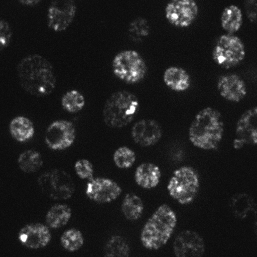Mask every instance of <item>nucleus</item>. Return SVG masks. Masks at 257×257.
Instances as JSON below:
<instances>
[{"mask_svg": "<svg viewBox=\"0 0 257 257\" xmlns=\"http://www.w3.org/2000/svg\"><path fill=\"white\" fill-rule=\"evenodd\" d=\"M51 238L48 227L41 223L28 224L19 233L21 242L30 248H42L48 244Z\"/></svg>", "mask_w": 257, "mask_h": 257, "instance_id": "f3484780", "label": "nucleus"}, {"mask_svg": "<svg viewBox=\"0 0 257 257\" xmlns=\"http://www.w3.org/2000/svg\"><path fill=\"white\" fill-rule=\"evenodd\" d=\"M122 189L118 183L112 179L96 177L87 183L85 194L90 200L99 203L110 202L121 194Z\"/></svg>", "mask_w": 257, "mask_h": 257, "instance_id": "ddd939ff", "label": "nucleus"}, {"mask_svg": "<svg viewBox=\"0 0 257 257\" xmlns=\"http://www.w3.org/2000/svg\"><path fill=\"white\" fill-rule=\"evenodd\" d=\"M244 7L246 15L251 22L256 21L257 3L256 0H247L244 2Z\"/></svg>", "mask_w": 257, "mask_h": 257, "instance_id": "473e14b6", "label": "nucleus"}, {"mask_svg": "<svg viewBox=\"0 0 257 257\" xmlns=\"http://www.w3.org/2000/svg\"><path fill=\"white\" fill-rule=\"evenodd\" d=\"M38 183L42 191L52 199H68L75 191V185L71 176L60 169L44 173L39 177Z\"/></svg>", "mask_w": 257, "mask_h": 257, "instance_id": "6e6552de", "label": "nucleus"}, {"mask_svg": "<svg viewBox=\"0 0 257 257\" xmlns=\"http://www.w3.org/2000/svg\"><path fill=\"white\" fill-rule=\"evenodd\" d=\"M163 130L158 121L153 119H143L136 122L131 130L134 141L142 147L154 145L162 138Z\"/></svg>", "mask_w": 257, "mask_h": 257, "instance_id": "2eb2a0df", "label": "nucleus"}, {"mask_svg": "<svg viewBox=\"0 0 257 257\" xmlns=\"http://www.w3.org/2000/svg\"><path fill=\"white\" fill-rule=\"evenodd\" d=\"M163 80L170 89L177 92L187 90L191 84L190 76L187 71L178 66H170L164 72Z\"/></svg>", "mask_w": 257, "mask_h": 257, "instance_id": "6ab92c4d", "label": "nucleus"}, {"mask_svg": "<svg viewBox=\"0 0 257 257\" xmlns=\"http://www.w3.org/2000/svg\"><path fill=\"white\" fill-rule=\"evenodd\" d=\"M198 10V5L193 0H171L166 5L165 15L170 24L183 28L194 22Z\"/></svg>", "mask_w": 257, "mask_h": 257, "instance_id": "9d476101", "label": "nucleus"}, {"mask_svg": "<svg viewBox=\"0 0 257 257\" xmlns=\"http://www.w3.org/2000/svg\"><path fill=\"white\" fill-rule=\"evenodd\" d=\"M12 36V30L9 23L4 19L0 20V50L9 45Z\"/></svg>", "mask_w": 257, "mask_h": 257, "instance_id": "2f4dec72", "label": "nucleus"}, {"mask_svg": "<svg viewBox=\"0 0 257 257\" xmlns=\"http://www.w3.org/2000/svg\"><path fill=\"white\" fill-rule=\"evenodd\" d=\"M232 214L239 219L246 218L251 212H255V203L253 198L245 193L236 194L229 201Z\"/></svg>", "mask_w": 257, "mask_h": 257, "instance_id": "aec40b11", "label": "nucleus"}, {"mask_svg": "<svg viewBox=\"0 0 257 257\" xmlns=\"http://www.w3.org/2000/svg\"><path fill=\"white\" fill-rule=\"evenodd\" d=\"M150 27L147 19L139 17L133 20L128 25L130 38L134 41L140 42L149 35Z\"/></svg>", "mask_w": 257, "mask_h": 257, "instance_id": "cd10ccee", "label": "nucleus"}, {"mask_svg": "<svg viewBox=\"0 0 257 257\" xmlns=\"http://www.w3.org/2000/svg\"><path fill=\"white\" fill-rule=\"evenodd\" d=\"M76 137V130L73 123L66 120L53 122L45 134V142L52 150L65 149L73 143Z\"/></svg>", "mask_w": 257, "mask_h": 257, "instance_id": "9b49d317", "label": "nucleus"}, {"mask_svg": "<svg viewBox=\"0 0 257 257\" xmlns=\"http://www.w3.org/2000/svg\"><path fill=\"white\" fill-rule=\"evenodd\" d=\"M161 178L160 168L152 163L140 164L136 168L134 178L137 184L145 189H151L157 187Z\"/></svg>", "mask_w": 257, "mask_h": 257, "instance_id": "a211bd4d", "label": "nucleus"}, {"mask_svg": "<svg viewBox=\"0 0 257 257\" xmlns=\"http://www.w3.org/2000/svg\"><path fill=\"white\" fill-rule=\"evenodd\" d=\"M121 210L125 218L130 221L139 220L144 210V204L142 199L137 195L129 193L124 197Z\"/></svg>", "mask_w": 257, "mask_h": 257, "instance_id": "4be33fe9", "label": "nucleus"}, {"mask_svg": "<svg viewBox=\"0 0 257 257\" xmlns=\"http://www.w3.org/2000/svg\"><path fill=\"white\" fill-rule=\"evenodd\" d=\"M71 217L70 208L65 204H56L50 208L46 216L47 224L57 228L66 225Z\"/></svg>", "mask_w": 257, "mask_h": 257, "instance_id": "b1692460", "label": "nucleus"}, {"mask_svg": "<svg viewBox=\"0 0 257 257\" xmlns=\"http://www.w3.org/2000/svg\"><path fill=\"white\" fill-rule=\"evenodd\" d=\"M199 188V175L193 168L188 166H183L175 170L167 186L169 195L181 204L192 202Z\"/></svg>", "mask_w": 257, "mask_h": 257, "instance_id": "39448f33", "label": "nucleus"}, {"mask_svg": "<svg viewBox=\"0 0 257 257\" xmlns=\"http://www.w3.org/2000/svg\"><path fill=\"white\" fill-rule=\"evenodd\" d=\"M222 28L231 34L238 31L243 22V15L240 9L235 5L226 7L221 15Z\"/></svg>", "mask_w": 257, "mask_h": 257, "instance_id": "5701e85b", "label": "nucleus"}, {"mask_svg": "<svg viewBox=\"0 0 257 257\" xmlns=\"http://www.w3.org/2000/svg\"><path fill=\"white\" fill-rule=\"evenodd\" d=\"M224 123L220 112L211 107L200 110L188 130V138L195 147L204 150H216L223 136Z\"/></svg>", "mask_w": 257, "mask_h": 257, "instance_id": "f03ea898", "label": "nucleus"}, {"mask_svg": "<svg viewBox=\"0 0 257 257\" xmlns=\"http://www.w3.org/2000/svg\"><path fill=\"white\" fill-rule=\"evenodd\" d=\"M61 243L62 246L69 251H75L79 249L84 243L82 232L74 228L68 229L61 235Z\"/></svg>", "mask_w": 257, "mask_h": 257, "instance_id": "c85d7f7f", "label": "nucleus"}, {"mask_svg": "<svg viewBox=\"0 0 257 257\" xmlns=\"http://www.w3.org/2000/svg\"><path fill=\"white\" fill-rule=\"evenodd\" d=\"M9 129L13 138L20 142L30 140L35 133L33 122L24 116L14 118L10 123Z\"/></svg>", "mask_w": 257, "mask_h": 257, "instance_id": "412c9836", "label": "nucleus"}, {"mask_svg": "<svg viewBox=\"0 0 257 257\" xmlns=\"http://www.w3.org/2000/svg\"><path fill=\"white\" fill-rule=\"evenodd\" d=\"M235 138L233 148L239 150L245 145H256L257 143V108L252 107L244 112L235 126Z\"/></svg>", "mask_w": 257, "mask_h": 257, "instance_id": "f8f14e48", "label": "nucleus"}, {"mask_svg": "<svg viewBox=\"0 0 257 257\" xmlns=\"http://www.w3.org/2000/svg\"><path fill=\"white\" fill-rule=\"evenodd\" d=\"M139 108L137 97L127 90L112 93L106 100L102 110L104 122L109 127L121 128L134 119Z\"/></svg>", "mask_w": 257, "mask_h": 257, "instance_id": "20e7f679", "label": "nucleus"}, {"mask_svg": "<svg viewBox=\"0 0 257 257\" xmlns=\"http://www.w3.org/2000/svg\"><path fill=\"white\" fill-rule=\"evenodd\" d=\"M19 82L26 92L36 96L52 92L56 85V76L51 63L38 54L22 58L16 68Z\"/></svg>", "mask_w": 257, "mask_h": 257, "instance_id": "f257e3e1", "label": "nucleus"}, {"mask_svg": "<svg viewBox=\"0 0 257 257\" xmlns=\"http://www.w3.org/2000/svg\"><path fill=\"white\" fill-rule=\"evenodd\" d=\"M217 88L221 96L232 102L240 101L247 93L245 82L236 74H226L220 76L217 82Z\"/></svg>", "mask_w": 257, "mask_h": 257, "instance_id": "dca6fc26", "label": "nucleus"}, {"mask_svg": "<svg viewBox=\"0 0 257 257\" xmlns=\"http://www.w3.org/2000/svg\"><path fill=\"white\" fill-rule=\"evenodd\" d=\"M130 252L127 241L119 235L111 236L104 247V255L106 256H128Z\"/></svg>", "mask_w": 257, "mask_h": 257, "instance_id": "393cba45", "label": "nucleus"}, {"mask_svg": "<svg viewBox=\"0 0 257 257\" xmlns=\"http://www.w3.org/2000/svg\"><path fill=\"white\" fill-rule=\"evenodd\" d=\"M113 160L119 168L126 169L131 168L136 160L135 152L130 148L121 146L117 148L113 153Z\"/></svg>", "mask_w": 257, "mask_h": 257, "instance_id": "c756f323", "label": "nucleus"}, {"mask_svg": "<svg viewBox=\"0 0 257 257\" xmlns=\"http://www.w3.org/2000/svg\"><path fill=\"white\" fill-rule=\"evenodd\" d=\"M41 1L40 0H20L19 2L25 5L35 6L38 4Z\"/></svg>", "mask_w": 257, "mask_h": 257, "instance_id": "72a5a7b5", "label": "nucleus"}, {"mask_svg": "<svg viewBox=\"0 0 257 257\" xmlns=\"http://www.w3.org/2000/svg\"><path fill=\"white\" fill-rule=\"evenodd\" d=\"M76 174L82 179L90 180L93 179L94 170L92 163L87 159H80L77 161L74 165Z\"/></svg>", "mask_w": 257, "mask_h": 257, "instance_id": "7c9ffc66", "label": "nucleus"}, {"mask_svg": "<svg viewBox=\"0 0 257 257\" xmlns=\"http://www.w3.org/2000/svg\"><path fill=\"white\" fill-rule=\"evenodd\" d=\"M245 55V47L242 40L230 33L221 35L218 38L212 51L214 61L226 68L239 64Z\"/></svg>", "mask_w": 257, "mask_h": 257, "instance_id": "0eeeda50", "label": "nucleus"}, {"mask_svg": "<svg viewBox=\"0 0 257 257\" xmlns=\"http://www.w3.org/2000/svg\"><path fill=\"white\" fill-rule=\"evenodd\" d=\"M177 215L168 205L159 206L148 218L141 232L140 240L149 250H158L165 245L176 227Z\"/></svg>", "mask_w": 257, "mask_h": 257, "instance_id": "7ed1b4c3", "label": "nucleus"}, {"mask_svg": "<svg viewBox=\"0 0 257 257\" xmlns=\"http://www.w3.org/2000/svg\"><path fill=\"white\" fill-rule=\"evenodd\" d=\"M43 163L41 154L34 150H27L19 157L18 165L23 172L27 173H34L39 170Z\"/></svg>", "mask_w": 257, "mask_h": 257, "instance_id": "a878e982", "label": "nucleus"}, {"mask_svg": "<svg viewBox=\"0 0 257 257\" xmlns=\"http://www.w3.org/2000/svg\"><path fill=\"white\" fill-rule=\"evenodd\" d=\"M76 10V4L73 0L51 1L47 14L48 27L55 31L65 30L74 20Z\"/></svg>", "mask_w": 257, "mask_h": 257, "instance_id": "1a4fd4ad", "label": "nucleus"}, {"mask_svg": "<svg viewBox=\"0 0 257 257\" xmlns=\"http://www.w3.org/2000/svg\"><path fill=\"white\" fill-rule=\"evenodd\" d=\"M61 102L65 110L75 113L83 108L85 105V98L80 92L73 89L66 92L63 95Z\"/></svg>", "mask_w": 257, "mask_h": 257, "instance_id": "bb28decb", "label": "nucleus"}, {"mask_svg": "<svg viewBox=\"0 0 257 257\" xmlns=\"http://www.w3.org/2000/svg\"><path fill=\"white\" fill-rule=\"evenodd\" d=\"M112 69L114 75L130 84L141 81L147 71L146 63L136 50L127 49L117 53L112 61Z\"/></svg>", "mask_w": 257, "mask_h": 257, "instance_id": "423d86ee", "label": "nucleus"}, {"mask_svg": "<svg viewBox=\"0 0 257 257\" xmlns=\"http://www.w3.org/2000/svg\"><path fill=\"white\" fill-rule=\"evenodd\" d=\"M173 248L177 256H201L205 252V242L202 236L196 231L185 230L176 236Z\"/></svg>", "mask_w": 257, "mask_h": 257, "instance_id": "4468645a", "label": "nucleus"}]
</instances>
